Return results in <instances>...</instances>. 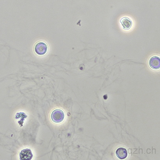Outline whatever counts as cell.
I'll use <instances>...</instances> for the list:
<instances>
[{"instance_id": "cell-2", "label": "cell", "mask_w": 160, "mask_h": 160, "mask_svg": "<svg viewBox=\"0 0 160 160\" xmlns=\"http://www.w3.org/2000/svg\"><path fill=\"white\" fill-rule=\"evenodd\" d=\"M48 51V46L46 43L40 42L36 45L35 47V52L39 55H43Z\"/></svg>"}, {"instance_id": "cell-1", "label": "cell", "mask_w": 160, "mask_h": 160, "mask_svg": "<svg viewBox=\"0 0 160 160\" xmlns=\"http://www.w3.org/2000/svg\"><path fill=\"white\" fill-rule=\"evenodd\" d=\"M52 120L56 123H60L63 121L64 114L63 111L60 109H56L53 111L51 115Z\"/></svg>"}, {"instance_id": "cell-4", "label": "cell", "mask_w": 160, "mask_h": 160, "mask_svg": "<svg viewBox=\"0 0 160 160\" xmlns=\"http://www.w3.org/2000/svg\"><path fill=\"white\" fill-rule=\"evenodd\" d=\"M120 22L124 30H130L132 27V22L131 19L128 18V17L122 18L120 19Z\"/></svg>"}, {"instance_id": "cell-6", "label": "cell", "mask_w": 160, "mask_h": 160, "mask_svg": "<svg viewBox=\"0 0 160 160\" xmlns=\"http://www.w3.org/2000/svg\"><path fill=\"white\" fill-rule=\"evenodd\" d=\"M116 155L119 159L122 160L125 159L127 157V150L124 148H119L116 151Z\"/></svg>"}, {"instance_id": "cell-3", "label": "cell", "mask_w": 160, "mask_h": 160, "mask_svg": "<svg viewBox=\"0 0 160 160\" xmlns=\"http://www.w3.org/2000/svg\"><path fill=\"white\" fill-rule=\"evenodd\" d=\"M21 160H31L33 157V154L30 148H26L22 150L19 154Z\"/></svg>"}, {"instance_id": "cell-5", "label": "cell", "mask_w": 160, "mask_h": 160, "mask_svg": "<svg viewBox=\"0 0 160 160\" xmlns=\"http://www.w3.org/2000/svg\"><path fill=\"white\" fill-rule=\"evenodd\" d=\"M149 65L153 69H158L160 68V58L157 56L152 57L150 60Z\"/></svg>"}, {"instance_id": "cell-7", "label": "cell", "mask_w": 160, "mask_h": 160, "mask_svg": "<svg viewBox=\"0 0 160 160\" xmlns=\"http://www.w3.org/2000/svg\"><path fill=\"white\" fill-rule=\"evenodd\" d=\"M104 99H105V100L107 99V98H108L107 95H104Z\"/></svg>"}]
</instances>
